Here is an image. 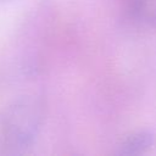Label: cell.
Instances as JSON below:
<instances>
[{"label": "cell", "mask_w": 156, "mask_h": 156, "mask_svg": "<svg viewBox=\"0 0 156 156\" xmlns=\"http://www.w3.org/2000/svg\"><path fill=\"white\" fill-rule=\"evenodd\" d=\"M44 101L35 95H23L0 112V136L7 147L24 150L38 136L44 122Z\"/></svg>", "instance_id": "1"}, {"label": "cell", "mask_w": 156, "mask_h": 156, "mask_svg": "<svg viewBox=\"0 0 156 156\" xmlns=\"http://www.w3.org/2000/svg\"><path fill=\"white\" fill-rule=\"evenodd\" d=\"M156 144V135L150 129H138L126 135L117 145V154L139 156L149 152Z\"/></svg>", "instance_id": "2"}, {"label": "cell", "mask_w": 156, "mask_h": 156, "mask_svg": "<svg viewBox=\"0 0 156 156\" xmlns=\"http://www.w3.org/2000/svg\"><path fill=\"white\" fill-rule=\"evenodd\" d=\"M127 17L145 27H156V0H121Z\"/></svg>", "instance_id": "3"}]
</instances>
